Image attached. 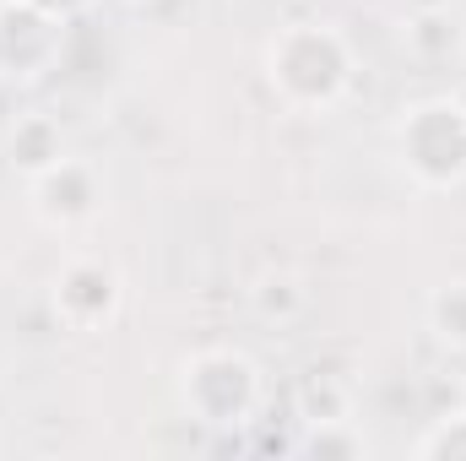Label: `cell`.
Here are the masks:
<instances>
[{"label": "cell", "mask_w": 466, "mask_h": 461, "mask_svg": "<svg viewBox=\"0 0 466 461\" xmlns=\"http://www.w3.org/2000/svg\"><path fill=\"white\" fill-rule=\"evenodd\" d=\"M260 66H266V87L293 115H331L358 82V49L337 22L277 27Z\"/></svg>", "instance_id": "obj_1"}, {"label": "cell", "mask_w": 466, "mask_h": 461, "mask_svg": "<svg viewBox=\"0 0 466 461\" xmlns=\"http://www.w3.org/2000/svg\"><path fill=\"white\" fill-rule=\"evenodd\" d=\"M396 163L418 190H461L466 185V98L429 93L396 115Z\"/></svg>", "instance_id": "obj_2"}, {"label": "cell", "mask_w": 466, "mask_h": 461, "mask_svg": "<svg viewBox=\"0 0 466 461\" xmlns=\"http://www.w3.org/2000/svg\"><path fill=\"white\" fill-rule=\"evenodd\" d=\"M260 402H266V374L238 347H201L179 364V407L190 424L212 435H233L255 424Z\"/></svg>", "instance_id": "obj_3"}, {"label": "cell", "mask_w": 466, "mask_h": 461, "mask_svg": "<svg viewBox=\"0 0 466 461\" xmlns=\"http://www.w3.org/2000/svg\"><path fill=\"white\" fill-rule=\"evenodd\" d=\"M66 16L33 5V0H0V82L33 87L44 82L66 55Z\"/></svg>", "instance_id": "obj_4"}, {"label": "cell", "mask_w": 466, "mask_h": 461, "mask_svg": "<svg viewBox=\"0 0 466 461\" xmlns=\"http://www.w3.org/2000/svg\"><path fill=\"white\" fill-rule=\"evenodd\" d=\"M49 304L66 332H104L125 304V277L104 255H71L49 282Z\"/></svg>", "instance_id": "obj_5"}, {"label": "cell", "mask_w": 466, "mask_h": 461, "mask_svg": "<svg viewBox=\"0 0 466 461\" xmlns=\"http://www.w3.org/2000/svg\"><path fill=\"white\" fill-rule=\"evenodd\" d=\"M27 207H33V218L44 229H55V233L87 229L104 212V174L87 158H66L49 174L27 179Z\"/></svg>", "instance_id": "obj_6"}, {"label": "cell", "mask_w": 466, "mask_h": 461, "mask_svg": "<svg viewBox=\"0 0 466 461\" xmlns=\"http://www.w3.org/2000/svg\"><path fill=\"white\" fill-rule=\"evenodd\" d=\"M401 55H407L418 71L461 66V60H466V22H461V11H451V5L407 11V22H401Z\"/></svg>", "instance_id": "obj_7"}, {"label": "cell", "mask_w": 466, "mask_h": 461, "mask_svg": "<svg viewBox=\"0 0 466 461\" xmlns=\"http://www.w3.org/2000/svg\"><path fill=\"white\" fill-rule=\"evenodd\" d=\"M66 158H71V136L55 115H22L5 130V163L16 179H38Z\"/></svg>", "instance_id": "obj_8"}, {"label": "cell", "mask_w": 466, "mask_h": 461, "mask_svg": "<svg viewBox=\"0 0 466 461\" xmlns=\"http://www.w3.org/2000/svg\"><path fill=\"white\" fill-rule=\"evenodd\" d=\"M304 456H320V461H358L369 456V440L352 418H326V424H304V440H299Z\"/></svg>", "instance_id": "obj_9"}, {"label": "cell", "mask_w": 466, "mask_h": 461, "mask_svg": "<svg viewBox=\"0 0 466 461\" xmlns=\"http://www.w3.org/2000/svg\"><path fill=\"white\" fill-rule=\"evenodd\" d=\"M304 304H309V293H304V282H299V277H288V271H271V277H260V282H255V315H260V321L288 326V321H299V315H304Z\"/></svg>", "instance_id": "obj_10"}, {"label": "cell", "mask_w": 466, "mask_h": 461, "mask_svg": "<svg viewBox=\"0 0 466 461\" xmlns=\"http://www.w3.org/2000/svg\"><path fill=\"white\" fill-rule=\"evenodd\" d=\"M299 418L304 424H326V418H352V396L348 385L337 380V374H309L304 385H299Z\"/></svg>", "instance_id": "obj_11"}, {"label": "cell", "mask_w": 466, "mask_h": 461, "mask_svg": "<svg viewBox=\"0 0 466 461\" xmlns=\"http://www.w3.org/2000/svg\"><path fill=\"white\" fill-rule=\"evenodd\" d=\"M429 326H434V337L451 347V353H466V282L434 288V299H429Z\"/></svg>", "instance_id": "obj_12"}, {"label": "cell", "mask_w": 466, "mask_h": 461, "mask_svg": "<svg viewBox=\"0 0 466 461\" xmlns=\"http://www.w3.org/2000/svg\"><path fill=\"white\" fill-rule=\"evenodd\" d=\"M412 456H418V461H466V407H461V413L434 418V424L418 435Z\"/></svg>", "instance_id": "obj_13"}, {"label": "cell", "mask_w": 466, "mask_h": 461, "mask_svg": "<svg viewBox=\"0 0 466 461\" xmlns=\"http://www.w3.org/2000/svg\"><path fill=\"white\" fill-rule=\"evenodd\" d=\"M33 5H44V11H55V16H66V22H71V16H82L93 0H33Z\"/></svg>", "instance_id": "obj_14"}, {"label": "cell", "mask_w": 466, "mask_h": 461, "mask_svg": "<svg viewBox=\"0 0 466 461\" xmlns=\"http://www.w3.org/2000/svg\"><path fill=\"white\" fill-rule=\"evenodd\" d=\"M407 11H423V5H451V0H401Z\"/></svg>", "instance_id": "obj_15"}]
</instances>
